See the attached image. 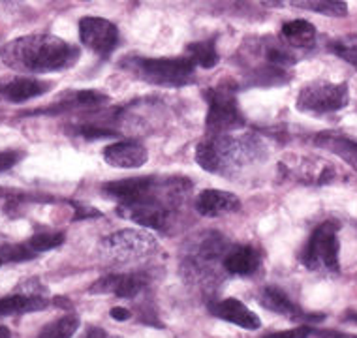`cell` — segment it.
<instances>
[{
	"label": "cell",
	"mask_w": 357,
	"mask_h": 338,
	"mask_svg": "<svg viewBox=\"0 0 357 338\" xmlns=\"http://www.w3.org/2000/svg\"><path fill=\"white\" fill-rule=\"evenodd\" d=\"M79 49L53 34H31L8 42L0 59L8 68L21 74H47L72 66Z\"/></svg>",
	"instance_id": "cell-1"
},
{
	"label": "cell",
	"mask_w": 357,
	"mask_h": 338,
	"mask_svg": "<svg viewBox=\"0 0 357 338\" xmlns=\"http://www.w3.org/2000/svg\"><path fill=\"white\" fill-rule=\"evenodd\" d=\"M264 158L265 147L252 135L207 134L196 147L197 164L216 175H235Z\"/></svg>",
	"instance_id": "cell-2"
},
{
	"label": "cell",
	"mask_w": 357,
	"mask_h": 338,
	"mask_svg": "<svg viewBox=\"0 0 357 338\" xmlns=\"http://www.w3.org/2000/svg\"><path fill=\"white\" fill-rule=\"evenodd\" d=\"M132 74L151 85L185 86L194 83V62L188 56L177 59H128L124 62Z\"/></svg>",
	"instance_id": "cell-3"
},
{
	"label": "cell",
	"mask_w": 357,
	"mask_h": 338,
	"mask_svg": "<svg viewBox=\"0 0 357 338\" xmlns=\"http://www.w3.org/2000/svg\"><path fill=\"white\" fill-rule=\"evenodd\" d=\"M207 134H228L237 128H243L245 117L241 115L237 105V89L231 81H222L220 85L207 91Z\"/></svg>",
	"instance_id": "cell-4"
},
{
	"label": "cell",
	"mask_w": 357,
	"mask_h": 338,
	"mask_svg": "<svg viewBox=\"0 0 357 338\" xmlns=\"http://www.w3.org/2000/svg\"><path fill=\"white\" fill-rule=\"evenodd\" d=\"M339 226L335 222H324L310 235L303 248L301 261L310 270L339 272Z\"/></svg>",
	"instance_id": "cell-5"
},
{
	"label": "cell",
	"mask_w": 357,
	"mask_h": 338,
	"mask_svg": "<svg viewBox=\"0 0 357 338\" xmlns=\"http://www.w3.org/2000/svg\"><path fill=\"white\" fill-rule=\"evenodd\" d=\"M350 102V89L346 83L312 81L301 89L297 96V109L312 115H324L344 109Z\"/></svg>",
	"instance_id": "cell-6"
},
{
	"label": "cell",
	"mask_w": 357,
	"mask_h": 338,
	"mask_svg": "<svg viewBox=\"0 0 357 338\" xmlns=\"http://www.w3.org/2000/svg\"><path fill=\"white\" fill-rule=\"evenodd\" d=\"M156 240L151 235L134 229H124L102 240V254L115 263H132L156 252Z\"/></svg>",
	"instance_id": "cell-7"
},
{
	"label": "cell",
	"mask_w": 357,
	"mask_h": 338,
	"mask_svg": "<svg viewBox=\"0 0 357 338\" xmlns=\"http://www.w3.org/2000/svg\"><path fill=\"white\" fill-rule=\"evenodd\" d=\"M79 38L83 45L96 55L109 56L119 43L117 26L102 17H83L79 21Z\"/></svg>",
	"instance_id": "cell-8"
},
{
	"label": "cell",
	"mask_w": 357,
	"mask_h": 338,
	"mask_svg": "<svg viewBox=\"0 0 357 338\" xmlns=\"http://www.w3.org/2000/svg\"><path fill=\"white\" fill-rule=\"evenodd\" d=\"M147 288V277L143 272H111L93 284L91 293H115L123 299H134Z\"/></svg>",
	"instance_id": "cell-9"
},
{
	"label": "cell",
	"mask_w": 357,
	"mask_h": 338,
	"mask_svg": "<svg viewBox=\"0 0 357 338\" xmlns=\"http://www.w3.org/2000/svg\"><path fill=\"white\" fill-rule=\"evenodd\" d=\"M209 310L213 316L220 318L224 321H229L237 327H243V329H248V331H254V329H259L261 327V321L256 314L243 305L239 299H234V297H228V299H222V301H215L209 305Z\"/></svg>",
	"instance_id": "cell-10"
},
{
	"label": "cell",
	"mask_w": 357,
	"mask_h": 338,
	"mask_svg": "<svg viewBox=\"0 0 357 338\" xmlns=\"http://www.w3.org/2000/svg\"><path fill=\"white\" fill-rule=\"evenodd\" d=\"M158 180L153 177L139 178H123V180H113L102 186V192L107 194L119 203H134L147 197L156 188Z\"/></svg>",
	"instance_id": "cell-11"
},
{
	"label": "cell",
	"mask_w": 357,
	"mask_h": 338,
	"mask_svg": "<svg viewBox=\"0 0 357 338\" xmlns=\"http://www.w3.org/2000/svg\"><path fill=\"white\" fill-rule=\"evenodd\" d=\"M104 160L113 167L134 169L149 160L147 148L137 141H119L104 148Z\"/></svg>",
	"instance_id": "cell-12"
},
{
	"label": "cell",
	"mask_w": 357,
	"mask_h": 338,
	"mask_svg": "<svg viewBox=\"0 0 357 338\" xmlns=\"http://www.w3.org/2000/svg\"><path fill=\"white\" fill-rule=\"evenodd\" d=\"M241 201L239 197L231 194V192L224 190H204L196 199V209L202 216H209V218H216V216L231 215L235 210H239Z\"/></svg>",
	"instance_id": "cell-13"
},
{
	"label": "cell",
	"mask_w": 357,
	"mask_h": 338,
	"mask_svg": "<svg viewBox=\"0 0 357 338\" xmlns=\"http://www.w3.org/2000/svg\"><path fill=\"white\" fill-rule=\"evenodd\" d=\"M314 145L320 148H326L340 160H344L348 166H351L357 171V141L348 135L339 134V132H321L316 134Z\"/></svg>",
	"instance_id": "cell-14"
},
{
	"label": "cell",
	"mask_w": 357,
	"mask_h": 338,
	"mask_svg": "<svg viewBox=\"0 0 357 338\" xmlns=\"http://www.w3.org/2000/svg\"><path fill=\"white\" fill-rule=\"evenodd\" d=\"M224 269L237 277H252L259 269V254L252 246H239L224 258Z\"/></svg>",
	"instance_id": "cell-15"
},
{
	"label": "cell",
	"mask_w": 357,
	"mask_h": 338,
	"mask_svg": "<svg viewBox=\"0 0 357 338\" xmlns=\"http://www.w3.org/2000/svg\"><path fill=\"white\" fill-rule=\"evenodd\" d=\"M47 89H50V83H45V81L32 79V77H19V79L12 81L10 85L4 86L2 94L10 102L21 104V102H26V100L42 96L43 93H47Z\"/></svg>",
	"instance_id": "cell-16"
},
{
	"label": "cell",
	"mask_w": 357,
	"mask_h": 338,
	"mask_svg": "<svg viewBox=\"0 0 357 338\" xmlns=\"http://www.w3.org/2000/svg\"><path fill=\"white\" fill-rule=\"evenodd\" d=\"M50 305L47 299L31 293H19V295H8L0 299V316H17V314L36 312L43 310Z\"/></svg>",
	"instance_id": "cell-17"
},
{
	"label": "cell",
	"mask_w": 357,
	"mask_h": 338,
	"mask_svg": "<svg viewBox=\"0 0 357 338\" xmlns=\"http://www.w3.org/2000/svg\"><path fill=\"white\" fill-rule=\"evenodd\" d=\"M282 38L294 49H308L316 42V29L308 21L296 19L282 26Z\"/></svg>",
	"instance_id": "cell-18"
},
{
	"label": "cell",
	"mask_w": 357,
	"mask_h": 338,
	"mask_svg": "<svg viewBox=\"0 0 357 338\" xmlns=\"http://www.w3.org/2000/svg\"><path fill=\"white\" fill-rule=\"evenodd\" d=\"M259 302L264 305L267 310H271V312L282 314V316H291V318H303L301 310L297 308V305L289 295L280 289L278 286H267V288L261 291V295H259Z\"/></svg>",
	"instance_id": "cell-19"
},
{
	"label": "cell",
	"mask_w": 357,
	"mask_h": 338,
	"mask_svg": "<svg viewBox=\"0 0 357 338\" xmlns=\"http://www.w3.org/2000/svg\"><path fill=\"white\" fill-rule=\"evenodd\" d=\"M109 102V98L104 93L98 91H74L68 93L64 98L55 105V111L66 109H91V107H100Z\"/></svg>",
	"instance_id": "cell-20"
},
{
	"label": "cell",
	"mask_w": 357,
	"mask_h": 338,
	"mask_svg": "<svg viewBox=\"0 0 357 338\" xmlns=\"http://www.w3.org/2000/svg\"><path fill=\"white\" fill-rule=\"evenodd\" d=\"M286 2L289 6L321 13V15H327V17H344V15H348V6L342 0H286Z\"/></svg>",
	"instance_id": "cell-21"
},
{
	"label": "cell",
	"mask_w": 357,
	"mask_h": 338,
	"mask_svg": "<svg viewBox=\"0 0 357 338\" xmlns=\"http://www.w3.org/2000/svg\"><path fill=\"white\" fill-rule=\"evenodd\" d=\"M77 327H79V318L75 314H66L43 327L38 338H72Z\"/></svg>",
	"instance_id": "cell-22"
},
{
	"label": "cell",
	"mask_w": 357,
	"mask_h": 338,
	"mask_svg": "<svg viewBox=\"0 0 357 338\" xmlns=\"http://www.w3.org/2000/svg\"><path fill=\"white\" fill-rule=\"evenodd\" d=\"M188 59L194 62V66L213 68L218 64V53H216L215 42H197L188 45Z\"/></svg>",
	"instance_id": "cell-23"
},
{
	"label": "cell",
	"mask_w": 357,
	"mask_h": 338,
	"mask_svg": "<svg viewBox=\"0 0 357 338\" xmlns=\"http://www.w3.org/2000/svg\"><path fill=\"white\" fill-rule=\"evenodd\" d=\"M329 49L357 70V34H348L333 40L329 43Z\"/></svg>",
	"instance_id": "cell-24"
},
{
	"label": "cell",
	"mask_w": 357,
	"mask_h": 338,
	"mask_svg": "<svg viewBox=\"0 0 357 338\" xmlns=\"http://www.w3.org/2000/svg\"><path fill=\"white\" fill-rule=\"evenodd\" d=\"M64 243V233H40L34 235L32 239H29L26 245L31 246L34 252H45V250H53L56 246H61Z\"/></svg>",
	"instance_id": "cell-25"
},
{
	"label": "cell",
	"mask_w": 357,
	"mask_h": 338,
	"mask_svg": "<svg viewBox=\"0 0 357 338\" xmlns=\"http://www.w3.org/2000/svg\"><path fill=\"white\" fill-rule=\"evenodd\" d=\"M75 134L85 139H104V137H117V132L109 128H102L98 124H83L75 128Z\"/></svg>",
	"instance_id": "cell-26"
},
{
	"label": "cell",
	"mask_w": 357,
	"mask_h": 338,
	"mask_svg": "<svg viewBox=\"0 0 357 338\" xmlns=\"http://www.w3.org/2000/svg\"><path fill=\"white\" fill-rule=\"evenodd\" d=\"M312 335V329L310 327H296V329H284V331L269 332L261 338H308Z\"/></svg>",
	"instance_id": "cell-27"
},
{
	"label": "cell",
	"mask_w": 357,
	"mask_h": 338,
	"mask_svg": "<svg viewBox=\"0 0 357 338\" xmlns=\"http://www.w3.org/2000/svg\"><path fill=\"white\" fill-rule=\"evenodd\" d=\"M21 160V153L17 151H4L0 153V171H6Z\"/></svg>",
	"instance_id": "cell-28"
},
{
	"label": "cell",
	"mask_w": 357,
	"mask_h": 338,
	"mask_svg": "<svg viewBox=\"0 0 357 338\" xmlns=\"http://www.w3.org/2000/svg\"><path fill=\"white\" fill-rule=\"evenodd\" d=\"M100 213L96 209H91V207H81V205H75V216L74 220H79V218H91V216H98Z\"/></svg>",
	"instance_id": "cell-29"
},
{
	"label": "cell",
	"mask_w": 357,
	"mask_h": 338,
	"mask_svg": "<svg viewBox=\"0 0 357 338\" xmlns=\"http://www.w3.org/2000/svg\"><path fill=\"white\" fill-rule=\"evenodd\" d=\"M130 310L128 308H123V307H113L111 308V318L113 320H117V321H126L130 320Z\"/></svg>",
	"instance_id": "cell-30"
},
{
	"label": "cell",
	"mask_w": 357,
	"mask_h": 338,
	"mask_svg": "<svg viewBox=\"0 0 357 338\" xmlns=\"http://www.w3.org/2000/svg\"><path fill=\"white\" fill-rule=\"evenodd\" d=\"M318 338H357L356 335H348L342 331H316Z\"/></svg>",
	"instance_id": "cell-31"
},
{
	"label": "cell",
	"mask_w": 357,
	"mask_h": 338,
	"mask_svg": "<svg viewBox=\"0 0 357 338\" xmlns=\"http://www.w3.org/2000/svg\"><path fill=\"white\" fill-rule=\"evenodd\" d=\"M83 338H109V337H107V332H105L104 329H100V327H91Z\"/></svg>",
	"instance_id": "cell-32"
},
{
	"label": "cell",
	"mask_w": 357,
	"mask_h": 338,
	"mask_svg": "<svg viewBox=\"0 0 357 338\" xmlns=\"http://www.w3.org/2000/svg\"><path fill=\"white\" fill-rule=\"evenodd\" d=\"M0 338H12V332L8 327H0Z\"/></svg>",
	"instance_id": "cell-33"
},
{
	"label": "cell",
	"mask_w": 357,
	"mask_h": 338,
	"mask_svg": "<svg viewBox=\"0 0 357 338\" xmlns=\"http://www.w3.org/2000/svg\"><path fill=\"white\" fill-rule=\"evenodd\" d=\"M2 263H4V259H2V258H0V265H2Z\"/></svg>",
	"instance_id": "cell-34"
}]
</instances>
